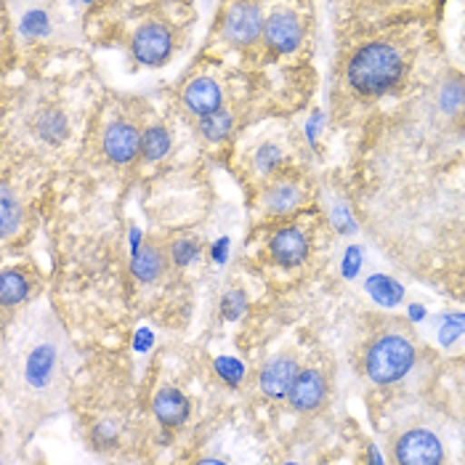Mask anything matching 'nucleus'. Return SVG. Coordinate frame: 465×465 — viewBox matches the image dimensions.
<instances>
[{
    "label": "nucleus",
    "mask_w": 465,
    "mask_h": 465,
    "mask_svg": "<svg viewBox=\"0 0 465 465\" xmlns=\"http://www.w3.org/2000/svg\"><path fill=\"white\" fill-rule=\"evenodd\" d=\"M5 383L35 407H54L67 394L70 346L51 317H35L5 343Z\"/></svg>",
    "instance_id": "nucleus-1"
},
{
    "label": "nucleus",
    "mask_w": 465,
    "mask_h": 465,
    "mask_svg": "<svg viewBox=\"0 0 465 465\" xmlns=\"http://www.w3.org/2000/svg\"><path fill=\"white\" fill-rule=\"evenodd\" d=\"M407 67H410V51L404 43H399L396 37H375L361 43L349 56L343 74L354 94L375 99L394 91L404 80Z\"/></svg>",
    "instance_id": "nucleus-2"
},
{
    "label": "nucleus",
    "mask_w": 465,
    "mask_h": 465,
    "mask_svg": "<svg viewBox=\"0 0 465 465\" xmlns=\"http://www.w3.org/2000/svg\"><path fill=\"white\" fill-rule=\"evenodd\" d=\"M418 361V341L410 327L389 324L381 330L364 349L361 370L370 383L375 386H394Z\"/></svg>",
    "instance_id": "nucleus-3"
},
{
    "label": "nucleus",
    "mask_w": 465,
    "mask_h": 465,
    "mask_svg": "<svg viewBox=\"0 0 465 465\" xmlns=\"http://www.w3.org/2000/svg\"><path fill=\"white\" fill-rule=\"evenodd\" d=\"M444 441L429 426H404L389 439L391 465H444Z\"/></svg>",
    "instance_id": "nucleus-4"
},
{
    "label": "nucleus",
    "mask_w": 465,
    "mask_h": 465,
    "mask_svg": "<svg viewBox=\"0 0 465 465\" xmlns=\"http://www.w3.org/2000/svg\"><path fill=\"white\" fill-rule=\"evenodd\" d=\"M436 120L444 128L463 131L465 128V77L460 72H447L430 99Z\"/></svg>",
    "instance_id": "nucleus-5"
},
{
    "label": "nucleus",
    "mask_w": 465,
    "mask_h": 465,
    "mask_svg": "<svg viewBox=\"0 0 465 465\" xmlns=\"http://www.w3.org/2000/svg\"><path fill=\"white\" fill-rule=\"evenodd\" d=\"M173 30L163 22H143L131 37V54L143 67H160L173 54Z\"/></svg>",
    "instance_id": "nucleus-6"
},
{
    "label": "nucleus",
    "mask_w": 465,
    "mask_h": 465,
    "mask_svg": "<svg viewBox=\"0 0 465 465\" xmlns=\"http://www.w3.org/2000/svg\"><path fill=\"white\" fill-rule=\"evenodd\" d=\"M266 16L258 3H234L223 14L221 35L232 45H252L263 37Z\"/></svg>",
    "instance_id": "nucleus-7"
},
{
    "label": "nucleus",
    "mask_w": 465,
    "mask_h": 465,
    "mask_svg": "<svg viewBox=\"0 0 465 465\" xmlns=\"http://www.w3.org/2000/svg\"><path fill=\"white\" fill-rule=\"evenodd\" d=\"M327 394H330V383L320 367H301L292 389H290V407L301 415H312L320 412L327 404Z\"/></svg>",
    "instance_id": "nucleus-8"
},
{
    "label": "nucleus",
    "mask_w": 465,
    "mask_h": 465,
    "mask_svg": "<svg viewBox=\"0 0 465 465\" xmlns=\"http://www.w3.org/2000/svg\"><path fill=\"white\" fill-rule=\"evenodd\" d=\"M102 149L112 165H131L142 152V134L136 125L114 120L102 134Z\"/></svg>",
    "instance_id": "nucleus-9"
},
{
    "label": "nucleus",
    "mask_w": 465,
    "mask_h": 465,
    "mask_svg": "<svg viewBox=\"0 0 465 465\" xmlns=\"http://www.w3.org/2000/svg\"><path fill=\"white\" fill-rule=\"evenodd\" d=\"M298 372H301V364H298L295 357H290V354L272 357L258 372V389H261V394L266 396V399H272V401L287 399L295 378H298Z\"/></svg>",
    "instance_id": "nucleus-10"
},
{
    "label": "nucleus",
    "mask_w": 465,
    "mask_h": 465,
    "mask_svg": "<svg viewBox=\"0 0 465 465\" xmlns=\"http://www.w3.org/2000/svg\"><path fill=\"white\" fill-rule=\"evenodd\" d=\"M306 203V186L295 176H277L266 183L261 194V208L272 215L295 213Z\"/></svg>",
    "instance_id": "nucleus-11"
},
{
    "label": "nucleus",
    "mask_w": 465,
    "mask_h": 465,
    "mask_svg": "<svg viewBox=\"0 0 465 465\" xmlns=\"http://www.w3.org/2000/svg\"><path fill=\"white\" fill-rule=\"evenodd\" d=\"M303 40V25L292 11H274L272 16H266V27H263V43L274 51V54H292Z\"/></svg>",
    "instance_id": "nucleus-12"
},
{
    "label": "nucleus",
    "mask_w": 465,
    "mask_h": 465,
    "mask_svg": "<svg viewBox=\"0 0 465 465\" xmlns=\"http://www.w3.org/2000/svg\"><path fill=\"white\" fill-rule=\"evenodd\" d=\"M269 252L280 266L295 269L309 258V237L301 226H282L269 240Z\"/></svg>",
    "instance_id": "nucleus-13"
},
{
    "label": "nucleus",
    "mask_w": 465,
    "mask_h": 465,
    "mask_svg": "<svg viewBox=\"0 0 465 465\" xmlns=\"http://www.w3.org/2000/svg\"><path fill=\"white\" fill-rule=\"evenodd\" d=\"M181 102L186 112H192L194 117H211L218 109H223V94L218 88V83L211 77H194L183 94H181Z\"/></svg>",
    "instance_id": "nucleus-14"
},
{
    "label": "nucleus",
    "mask_w": 465,
    "mask_h": 465,
    "mask_svg": "<svg viewBox=\"0 0 465 465\" xmlns=\"http://www.w3.org/2000/svg\"><path fill=\"white\" fill-rule=\"evenodd\" d=\"M152 412L165 429H179L192 415V401L173 386H163L152 399Z\"/></svg>",
    "instance_id": "nucleus-15"
},
{
    "label": "nucleus",
    "mask_w": 465,
    "mask_h": 465,
    "mask_svg": "<svg viewBox=\"0 0 465 465\" xmlns=\"http://www.w3.org/2000/svg\"><path fill=\"white\" fill-rule=\"evenodd\" d=\"M168 261H171V255L157 240H146L139 248V252L134 255V261H131V272L142 282H154V280H160L165 274Z\"/></svg>",
    "instance_id": "nucleus-16"
},
{
    "label": "nucleus",
    "mask_w": 465,
    "mask_h": 465,
    "mask_svg": "<svg viewBox=\"0 0 465 465\" xmlns=\"http://www.w3.org/2000/svg\"><path fill=\"white\" fill-rule=\"evenodd\" d=\"M30 290H33V282H30V277L25 272L5 269L0 274V303H3V309H11V306L25 303L27 295H30Z\"/></svg>",
    "instance_id": "nucleus-17"
},
{
    "label": "nucleus",
    "mask_w": 465,
    "mask_h": 465,
    "mask_svg": "<svg viewBox=\"0 0 465 465\" xmlns=\"http://www.w3.org/2000/svg\"><path fill=\"white\" fill-rule=\"evenodd\" d=\"M22 226V203L19 197L11 192V186L5 183L3 192H0V232H3V240H11Z\"/></svg>",
    "instance_id": "nucleus-18"
},
{
    "label": "nucleus",
    "mask_w": 465,
    "mask_h": 465,
    "mask_svg": "<svg viewBox=\"0 0 465 465\" xmlns=\"http://www.w3.org/2000/svg\"><path fill=\"white\" fill-rule=\"evenodd\" d=\"M35 131L43 142L59 143L67 139V117L59 109H45L35 117Z\"/></svg>",
    "instance_id": "nucleus-19"
},
{
    "label": "nucleus",
    "mask_w": 465,
    "mask_h": 465,
    "mask_svg": "<svg viewBox=\"0 0 465 465\" xmlns=\"http://www.w3.org/2000/svg\"><path fill=\"white\" fill-rule=\"evenodd\" d=\"M232 128H234V117H232V112H226V109H218L215 114L200 120V134H203L205 142L211 143L223 142V139L232 134Z\"/></svg>",
    "instance_id": "nucleus-20"
},
{
    "label": "nucleus",
    "mask_w": 465,
    "mask_h": 465,
    "mask_svg": "<svg viewBox=\"0 0 465 465\" xmlns=\"http://www.w3.org/2000/svg\"><path fill=\"white\" fill-rule=\"evenodd\" d=\"M171 149V134L163 125H152L142 134V154L146 160H160Z\"/></svg>",
    "instance_id": "nucleus-21"
},
{
    "label": "nucleus",
    "mask_w": 465,
    "mask_h": 465,
    "mask_svg": "<svg viewBox=\"0 0 465 465\" xmlns=\"http://www.w3.org/2000/svg\"><path fill=\"white\" fill-rule=\"evenodd\" d=\"M168 255H171V261H173L176 266H186V263L197 261V255H200V245H197L194 240H189V237H179V240H173V242H171Z\"/></svg>",
    "instance_id": "nucleus-22"
},
{
    "label": "nucleus",
    "mask_w": 465,
    "mask_h": 465,
    "mask_svg": "<svg viewBox=\"0 0 465 465\" xmlns=\"http://www.w3.org/2000/svg\"><path fill=\"white\" fill-rule=\"evenodd\" d=\"M19 27H22V33L27 37L45 35V33H48V16H45L43 8H33V11H27V14L22 16Z\"/></svg>",
    "instance_id": "nucleus-23"
},
{
    "label": "nucleus",
    "mask_w": 465,
    "mask_h": 465,
    "mask_svg": "<svg viewBox=\"0 0 465 465\" xmlns=\"http://www.w3.org/2000/svg\"><path fill=\"white\" fill-rule=\"evenodd\" d=\"M367 290L378 298V301H383V303H396L399 298H401V290L399 285H394L391 280H386V277H375V280H370L367 282Z\"/></svg>",
    "instance_id": "nucleus-24"
},
{
    "label": "nucleus",
    "mask_w": 465,
    "mask_h": 465,
    "mask_svg": "<svg viewBox=\"0 0 465 465\" xmlns=\"http://www.w3.org/2000/svg\"><path fill=\"white\" fill-rule=\"evenodd\" d=\"M215 367H218V372H221L229 383H237V381L242 378V367H240L234 359L221 357L218 361H215Z\"/></svg>",
    "instance_id": "nucleus-25"
},
{
    "label": "nucleus",
    "mask_w": 465,
    "mask_h": 465,
    "mask_svg": "<svg viewBox=\"0 0 465 465\" xmlns=\"http://www.w3.org/2000/svg\"><path fill=\"white\" fill-rule=\"evenodd\" d=\"M277 160H280V149L277 146H263L258 154H255V165L266 173V171H272L274 165H277Z\"/></svg>",
    "instance_id": "nucleus-26"
},
{
    "label": "nucleus",
    "mask_w": 465,
    "mask_h": 465,
    "mask_svg": "<svg viewBox=\"0 0 465 465\" xmlns=\"http://www.w3.org/2000/svg\"><path fill=\"white\" fill-rule=\"evenodd\" d=\"M242 309H245V298H242V292H229V295H226V301H223V314H226V320H234Z\"/></svg>",
    "instance_id": "nucleus-27"
},
{
    "label": "nucleus",
    "mask_w": 465,
    "mask_h": 465,
    "mask_svg": "<svg viewBox=\"0 0 465 465\" xmlns=\"http://www.w3.org/2000/svg\"><path fill=\"white\" fill-rule=\"evenodd\" d=\"M194 465H232L229 460H221V458H200Z\"/></svg>",
    "instance_id": "nucleus-28"
}]
</instances>
